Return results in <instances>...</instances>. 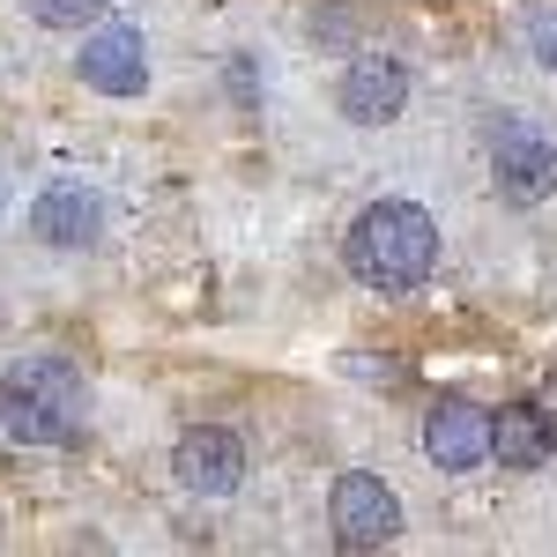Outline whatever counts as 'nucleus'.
<instances>
[{
  "label": "nucleus",
  "instance_id": "nucleus-1",
  "mask_svg": "<svg viewBox=\"0 0 557 557\" xmlns=\"http://www.w3.org/2000/svg\"><path fill=\"white\" fill-rule=\"evenodd\" d=\"M343 268L364 290H380V298H409V290H424V275L438 268V223L417 201H372L349 223Z\"/></svg>",
  "mask_w": 557,
  "mask_h": 557
},
{
  "label": "nucleus",
  "instance_id": "nucleus-2",
  "mask_svg": "<svg viewBox=\"0 0 557 557\" xmlns=\"http://www.w3.org/2000/svg\"><path fill=\"white\" fill-rule=\"evenodd\" d=\"M89 417V380L75 357L38 349V357H15L0 372V424L15 446H67Z\"/></svg>",
  "mask_w": 557,
  "mask_h": 557
},
{
  "label": "nucleus",
  "instance_id": "nucleus-3",
  "mask_svg": "<svg viewBox=\"0 0 557 557\" xmlns=\"http://www.w3.org/2000/svg\"><path fill=\"white\" fill-rule=\"evenodd\" d=\"M327 520H335L343 550H380V543L401 535V498L372 469H343L335 475V498H327Z\"/></svg>",
  "mask_w": 557,
  "mask_h": 557
},
{
  "label": "nucleus",
  "instance_id": "nucleus-4",
  "mask_svg": "<svg viewBox=\"0 0 557 557\" xmlns=\"http://www.w3.org/2000/svg\"><path fill=\"white\" fill-rule=\"evenodd\" d=\"M491 172H498V194L506 201H543L557 186V149L528 120H498L491 127Z\"/></svg>",
  "mask_w": 557,
  "mask_h": 557
},
{
  "label": "nucleus",
  "instance_id": "nucleus-5",
  "mask_svg": "<svg viewBox=\"0 0 557 557\" xmlns=\"http://www.w3.org/2000/svg\"><path fill=\"white\" fill-rule=\"evenodd\" d=\"M424 454L446 475H475L483 461H491V417H483L475 401H461V394L431 401L424 409Z\"/></svg>",
  "mask_w": 557,
  "mask_h": 557
},
{
  "label": "nucleus",
  "instance_id": "nucleus-6",
  "mask_svg": "<svg viewBox=\"0 0 557 557\" xmlns=\"http://www.w3.org/2000/svg\"><path fill=\"white\" fill-rule=\"evenodd\" d=\"M75 67H83V83L97 89V97H134V89L149 83V45H141L134 23H104V30L83 38Z\"/></svg>",
  "mask_w": 557,
  "mask_h": 557
},
{
  "label": "nucleus",
  "instance_id": "nucleus-7",
  "mask_svg": "<svg viewBox=\"0 0 557 557\" xmlns=\"http://www.w3.org/2000/svg\"><path fill=\"white\" fill-rule=\"evenodd\" d=\"M172 469H178V483H186L194 498H231L238 475H246V446H238V431H223V424H194L186 438H178Z\"/></svg>",
  "mask_w": 557,
  "mask_h": 557
},
{
  "label": "nucleus",
  "instance_id": "nucleus-8",
  "mask_svg": "<svg viewBox=\"0 0 557 557\" xmlns=\"http://www.w3.org/2000/svg\"><path fill=\"white\" fill-rule=\"evenodd\" d=\"M335 104H343L357 127H386V120H401V104H409V75H401V60H386V52L349 60Z\"/></svg>",
  "mask_w": 557,
  "mask_h": 557
},
{
  "label": "nucleus",
  "instance_id": "nucleus-9",
  "mask_svg": "<svg viewBox=\"0 0 557 557\" xmlns=\"http://www.w3.org/2000/svg\"><path fill=\"white\" fill-rule=\"evenodd\" d=\"M97 223H104V201H97L89 186H75V178L45 186L38 201H30V231H38L45 246H67V253L97 238Z\"/></svg>",
  "mask_w": 557,
  "mask_h": 557
},
{
  "label": "nucleus",
  "instance_id": "nucleus-10",
  "mask_svg": "<svg viewBox=\"0 0 557 557\" xmlns=\"http://www.w3.org/2000/svg\"><path fill=\"white\" fill-rule=\"evenodd\" d=\"M550 454H557V424L535 401H506V409L491 417V461H498V469L528 475V469H543Z\"/></svg>",
  "mask_w": 557,
  "mask_h": 557
},
{
  "label": "nucleus",
  "instance_id": "nucleus-11",
  "mask_svg": "<svg viewBox=\"0 0 557 557\" xmlns=\"http://www.w3.org/2000/svg\"><path fill=\"white\" fill-rule=\"evenodd\" d=\"M30 15H38L45 30H83V23H97L112 0H23Z\"/></svg>",
  "mask_w": 557,
  "mask_h": 557
},
{
  "label": "nucleus",
  "instance_id": "nucleus-12",
  "mask_svg": "<svg viewBox=\"0 0 557 557\" xmlns=\"http://www.w3.org/2000/svg\"><path fill=\"white\" fill-rule=\"evenodd\" d=\"M535 60L557 67V15H535Z\"/></svg>",
  "mask_w": 557,
  "mask_h": 557
}]
</instances>
